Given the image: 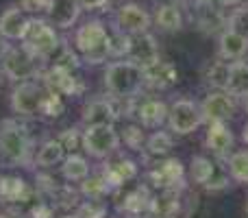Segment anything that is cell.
Instances as JSON below:
<instances>
[{
    "label": "cell",
    "instance_id": "6da1fadb",
    "mask_svg": "<svg viewBox=\"0 0 248 218\" xmlns=\"http://www.w3.org/2000/svg\"><path fill=\"white\" fill-rule=\"evenodd\" d=\"M33 137L16 120L0 124V162L7 168L29 166L33 162Z\"/></svg>",
    "mask_w": 248,
    "mask_h": 218
},
{
    "label": "cell",
    "instance_id": "7a4b0ae2",
    "mask_svg": "<svg viewBox=\"0 0 248 218\" xmlns=\"http://www.w3.org/2000/svg\"><path fill=\"white\" fill-rule=\"evenodd\" d=\"M74 48L87 64H103L111 57V33L100 20H87L74 33Z\"/></svg>",
    "mask_w": 248,
    "mask_h": 218
},
{
    "label": "cell",
    "instance_id": "3957f363",
    "mask_svg": "<svg viewBox=\"0 0 248 218\" xmlns=\"http://www.w3.org/2000/svg\"><path fill=\"white\" fill-rule=\"evenodd\" d=\"M105 87L118 101L135 99L144 87V68L131 59L111 61L105 70Z\"/></svg>",
    "mask_w": 248,
    "mask_h": 218
},
{
    "label": "cell",
    "instance_id": "277c9868",
    "mask_svg": "<svg viewBox=\"0 0 248 218\" xmlns=\"http://www.w3.org/2000/svg\"><path fill=\"white\" fill-rule=\"evenodd\" d=\"M2 74L13 83L29 81V79H42L44 74V61L35 57L29 48L22 46H11L9 52L0 61Z\"/></svg>",
    "mask_w": 248,
    "mask_h": 218
},
{
    "label": "cell",
    "instance_id": "5b68a950",
    "mask_svg": "<svg viewBox=\"0 0 248 218\" xmlns=\"http://www.w3.org/2000/svg\"><path fill=\"white\" fill-rule=\"evenodd\" d=\"M22 44H24L35 57H39L42 61H48L59 52L61 37H59V33H57L55 26L50 24V20H44V17H31L29 31H26Z\"/></svg>",
    "mask_w": 248,
    "mask_h": 218
},
{
    "label": "cell",
    "instance_id": "8992f818",
    "mask_svg": "<svg viewBox=\"0 0 248 218\" xmlns=\"http://www.w3.org/2000/svg\"><path fill=\"white\" fill-rule=\"evenodd\" d=\"M122 137L113 124H92L83 131L81 149L94 159H109L120 151Z\"/></svg>",
    "mask_w": 248,
    "mask_h": 218
},
{
    "label": "cell",
    "instance_id": "52a82bcc",
    "mask_svg": "<svg viewBox=\"0 0 248 218\" xmlns=\"http://www.w3.org/2000/svg\"><path fill=\"white\" fill-rule=\"evenodd\" d=\"M46 85L39 83L37 79H29V81L16 83V87L11 90L9 103H11V111L22 118H33L39 116V107H42V99Z\"/></svg>",
    "mask_w": 248,
    "mask_h": 218
},
{
    "label": "cell",
    "instance_id": "ba28073f",
    "mask_svg": "<svg viewBox=\"0 0 248 218\" xmlns=\"http://www.w3.org/2000/svg\"><path fill=\"white\" fill-rule=\"evenodd\" d=\"M205 122L201 105L189 99H179L168 107V127L174 135H189Z\"/></svg>",
    "mask_w": 248,
    "mask_h": 218
},
{
    "label": "cell",
    "instance_id": "9c48e42d",
    "mask_svg": "<svg viewBox=\"0 0 248 218\" xmlns=\"http://www.w3.org/2000/svg\"><path fill=\"white\" fill-rule=\"evenodd\" d=\"M189 175L196 184L205 185L207 190H222L231 184V175L229 168L220 166L218 162L205 157V155H196L189 162Z\"/></svg>",
    "mask_w": 248,
    "mask_h": 218
},
{
    "label": "cell",
    "instance_id": "30bf717a",
    "mask_svg": "<svg viewBox=\"0 0 248 218\" xmlns=\"http://www.w3.org/2000/svg\"><path fill=\"white\" fill-rule=\"evenodd\" d=\"M183 177H185V168L179 157L163 159L155 168H150V172H148V181L159 190L181 188L183 185Z\"/></svg>",
    "mask_w": 248,
    "mask_h": 218
},
{
    "label": "cell",
    "instance_id": "8fae6325",
    "mask_svg": "<svg viewBox=\"0 0 248 218\" xmlns=\"http://www.w3.org/2000/svg\"><path fill=\"white\" fill-rule=\"evenodd\" d=\"M42 79L46 81V85L50 90L59 92L61 96H78L83 92V83L78 79L77 70H68V68H61V66L52 64L42 74Z\"/></svg>",
    "mask_w": 248,
    "mask_h": 218
},
{
    "label": "cell",
    "instance_id": "7c38bea8",
    "mask_svg": "<svg viewBox=\"0 0 248 218\" xmlns=\"http://www.w3.org/2000/svg\"><path fill=\"white\" fill-rule=\"evenodd\" d=\"M201 109H202L205 122H227V120H231L233 114H235V101L224 90H216V92L207 94Z\"/></svg>",
    "mask_w": 248,
    "mask_h": 218
},
{
    "label": "cell",
    "instance_id": "4fadbf2b",
    "mask_svg": "<svg viewBox=\"0 0 248 218\" xmlns=\"http://www.w3.org/2000/svg\"><path fill=\"white\" fill-rule=\"evenodd\" d=\"M116 29L128 35H137V33H146L150 29V16L146 9H141L140 4L128 2L122 4L116 13Z\"/></svg>",
    "mask_w": 248,
    "mask_h": 218
},
{
    "label": "cell",
    "instance_id": "5bb4252c",
    "mask_svg": "<svg viewBox=\"0 0 248 218\" xmlns=\"http://www.w3.org/2000/svg\"><path fill=\"white\" fill-rule=\"evenodd\" d=\"M100 175L105 177V181L109 184L111 190H120L137 177V164L128 157H122V155L116 159L109 157L107 164L103 166V170H100Z\"/></svg>",
    "mask_w": 248,
    "mask_h": 218
},
{
    "label": "cell",
    "instance_id": "9a60e30c",
    "mask_svg": "<svg viewBox=\"0 0 248 218\" xmlns=\"http://www.w3.org/2000/svg\"><path fill=\"white\" fill-rule=\"evenodd\" d=\"M131 114L144 129H161L168 122V105L159 99H144L131 107Z\"/></svg>",
    "mask_w": 248,
    "mask_h": 218
},
{
    "label": "cell",
    "instance_id": "2e32d148",
    "mask_svg": "<svg viewBox=\"0 0 248 218\" xmlns=\"http://www.w3.org/2000/svg\"><path fill=\"white\" fill-rule=\"evenodd\" d=\"M126 59L135 61L137 66L146 68V66L155 64L159 61V44L153 35L146 31V33H137V35H131V48H128V55Z\"/></svg>",
    "mask_w": 248,
    "mask_h": 218
},
{
    "label": "cell",
    "instance_id": "e0dca14e",
    "mask_svg": "<svg viewBox=\"0 0 248 218\" xmlns=\"http://www.w3.org/2000/svg\"><path fill=\"white\" fill-rule=\"evenodd\" d=\"M31 17H26V11L17 4H11L9 9H4L0 16V35L7 37L9 42H22L29 31Z\"/></svg>",
    "mask_w": 248,
    "mask_h": 218
},
{
    "label": "cell",
    "instance_id": "ac0fdd59",
    "mask_svg": "<svg viewBox=\"0 0 248 218\" xmlns=\"http://www.w3.org/2000/svg\"><path fill=\"white\" fill-rule=\"evenodd\" d=\"M120 118V109L116 107L113 99H94L83 107L81 120L85 127L92 124H116V120Z\"/></svg>",
    "mask_w": 248,
    "mask_h": 218
},
{
    "label": "cell",
    "instance_id": "d6986e66",
    "mask_svg": "<svg viewBox=\"0 0 248 218\" xmlns=\"http://www.w3.org/2000/svg\"><path fill=\"white\" fill-rule=\"evenodd\" d=\"M33 190L22 177L17 175H4L0 177V203L2 205H20V203L31 201Z\"/></svg>",
    "mask_w": 248,
    "mask_h": 218
},
{
    "label": "cell",
    "instance_id": "ffe728a7",
    "mask_svg": "<svg viewBox=\"0 0 248 218\" xmlns=\"http://www.w3.org/2000/svg\"><path fill=\"white\" fill-rule=\"evenodd\" d=\"M179 83V70L170 61H155L144 68V85H150L155 90H168Z\"/></svg>",
    "mask_w": 248,
    "mask_h": 218
},
{
    "label": "cell",
    "instance_id": "44dd1931",
    "mask_svg": "<svg viewBox=\"0 0 248 218\" xmlns=\"http://www.w3.org/2000/svg\"><path fill=\"white\" fill-rule=\"evenodd\" d=\"M83 7L78 0H52L48 9V20L55 29H70L78 20Z\"/></svg>",
    "mask_w": 248,
    "mask_h": 218
},
{
    "label": "cell",
    "instance_id": "7402d4cb",
    "mask_svg": "<svg viewBox=\"0 0 248 218\" xmlns=\"http://www.w3.org/2000/svg\"><path fill=\"white\" fill-rule=\"evenodd\" d=\"M181 210V194L176 188H166L159 190V194H155L150 199L148 214L157 218H176Z\"/></svg>",
    "mask_w": 248,
    "mask_h": 218
},
{
    "label": "cell",
    "instance_id": "603a6c76",
    "mask_svg": "<svg viewBox=\"0 0 248 218\" xmlns=\"http://www.w3.org/2000/svg\"><path fill=\"white\" fill-rule=\"evenodd\" d=\"M220 57L227 61H237L248 52V37L233 29H224L218 39Z\"/></svg>",
    "mask_w": 248,
    "mask_h": 218
},
{
    "label": "cell",
    "instance_id": "cb8c5ba5",
    "mask_svg": "<svg viewBox=\"0 0 248 218\" xmlns=\"http://www.w3.org/2000/svg\"><path fill=\"white\" fill-rule=\"evenodd\" d=\"M224 92L233 99H248V64L242 59L229 64V77L224 83Z\"/></svg>",
    "mask_w": 248,
    "mask_h": 218
},
{
    "label": "cell",
    "instance_id": "d4e9b609",
    "mask_svg": "<svg viewBox=\"0 0 248 218\" xmlns=\"http://www.w3.org/2000/svg\"><path fill=\"white\" fill-rule=\"evenodd\" d=\"M205 144H207V149H209L211 153L224 157V155L233 149V133H231V129H229L224 122H209Z\"/></svg>",
    "mask_w": 248,
    "mask_h": 218
},
{
    "label": "cell",
    "instance_id": "484cf974",
    "mask_svg": "<svg viewBox=\"0 0 248 218\" xmlns=\"http://www.w3.org/2000/svg\"><path fill=\"white\" fill-rule=\"evenodd\" d=\"M150 199H153V194L148 192V188H146V185H135V188H131V190H126V192H124L120 210L126 212V214H131V216L148 214Z\"/></svg>",
    "mask_w": 248,
    "mask_h": 218
},
{
    "label": "cell",
    "instance_id": "4316f807",
    "mask_svg": "<svg viewBox=\"0 0 248 218\" xmlns=\"http://www.w3.org/2000/svg\"><path fill=\"white\" fill-rule=\"evenodd\" d=\"M87 175H90V162H87L83 155H78V153L65 155L63 162H61V177H63L65 181H77V184H81Z\"/></svg>",
    "mask_w": 248,
    "mask_h": 218
},
{
    "label": "cell",
    "instance_id": "83f0119b",
    "mask_svg": "<svg viewBox=\"0 0 248 218\" xmlns=\"http://www.w3.org/2000/svg\"><path fill=\"white\" fill-rule=\"evenodd\" d=\"M65 157V146L59 142V137L57 140H46L42 146H39L37 155H35L33 162L37 164L39 168H52L55 164H61Z\"/></svg>",
    "mask_w": 248,
    "mask_h": 218
},
{
    "label": "cell",
    "instance_id": "f1b7e54d",
    "mask_svg": "<svg viewBox=\"0 0 248 218\" xmlns=\"http://www.w3.org/2000/svg\"><path fill=\"white\" fill-rule=\"evenodd\" d=\"M155 22L161 31L174 33L183 26V16L181 9L176 7V2H168V4H157V13H155Z\"/></svg>",
    "mask_w": 248,
    "mask_h": 218
},
{
    "label": "cell",
    "instance_id": "f546056e",
    "mask_svg": "<svg viewBox=\"0 0 248 218\" xmlns=\"http://www.w3.org/2000/svg\"><path fill=\"white\" fill-rule=\"evenodd\" d=\"M172 146H174V140H172L170 133L157 129L155 133H150V135L146 137L144 149L150 157H166V155H170Z\"/></svg>",
    "mask_w": 248,
    "mask_h": 218
},
{
    "label": "cell",
    "instance_id": "4dcf8cb0",
    "mask_svg": "<svg viewBox=\"0 0 248 218\" xmlns=\"http://www.w3.org/2000/svg\"><path fill=\"white\" fill-rule=\"evenodd\" d=\"M78 192H81L85 199H105L109 192H111V188H109V184L105 181L103 175H87L85 179L81 181Z\"/></svg>",
    "mask_w": 248,
    "mask_h": 218
},
{
    "label": "cell",
    "instance_id": "1f68e13d",
    "mask_svg": "<svg viewBox=\"0 0 248 218\" xmlns=\"http://www.w3.org/2000/svg\"><path fill=\"white\" fill-rule=\"evenodd\" d=\"M63 109H65L63 96L46 85V92H44V99H42V107H39V116H46V118H59V116L63 114Z\"/></svg>",
    "mask_w": 248,
    "mask_h": 218
},
{
    "label": "cell",
    "instance_id": "d6a6232c",
    "mask_svg": "<svg viewBox=\"0 0 248 218\" xmlns=\"http://www.w3.org/2000/svg\"><path fill=\"white\" fill-rule=\"evenodd\" d=\"M227 168H229L231 179L248 185V151H237V153H233L227 162Z\"/></svg>",
    "mask_w": 248,
    "mask_h": 218
},
{
    "label": "cell",
    "instance_id": "836d02e7",
    "mask_svg": "<svg viewBox=\"0 0 248 218\" xmlns=\"http://www.w3.org/2000/svg\"><path fill=\"white\" fill-rule=\"evenodd\" d=\"M77 218H107V203L105 199H85L77 205Z\"/></svg>",
    "mask_w": 248,
    "mask_h": 218
},
{
    "label": "cell",
    "instance_id": "e575fe53",
    "mask_svg": "<svg viewBox=\"0 0 248 218\" xmlns=\"http://www.w3.org/2000/svg\"><path fill=\"white\" fill-rule=\"evenodd\" d=\"M120 137L124 140V144H126L128 149H133V151H141V146L146 144V133H144V127H141L140 122L128 124V127L122 131Z\"/></svg>",
    "mask_w": 248,
    "mask_h": 218
},
{
    "label": "cell",
    "instance_id": "d590c367",
    "mask_svg": "<svg viewBox=\"0 0 248 218\" xmlns=\"http://www.w3.org/2000/svg\"><path fill=\"white\" fill-rule=\"evenodd\" d=\"M229 64H231V61L220 57V61H216V64L207 70V81L214 87H218V90H224V83H227V77H229Z\"/></svg>",
    "mask_w": 248,
    "mask_h": 218
},
{
    "label": "cell",
    "instance_id": "8d00e7d4",
    "mask_svg": "<svg viewBox=\"0 0 248 218\" xmlns=\"http://www.w3.org/2000/svg\"><path fill=\"white\" fill-rule=\"evenodd\" d=\"M227 29H233V31H237V33H242V35L248 37V4L246 7L235 9V11L229 16Z\"/></svg>",
    "mask_w": 248,
    "mask_h": 218
},
{
    "label": "cell",
    "instance_id": "74e56055",
    "mask_svg": "<svg viewBox=\"0 0 248 218\" xmlns=\"http://www.w3.org/2000/svg\"><path fill=\"white\" fill-rule=\"evenodd\" d=\"M59 142L65 146V151H70V153H72L74 149H81L83 131H78V129H65V131L59 135Z\"/></svg>",
    "mask_w": 248,
    "mask_h": 218
},
{
    "label": "cell",
    "instance_id": "f35d334b",
    "mask_svg": "<svg viewBox=\"0 0 248 218\" xmlns=\"http://www.w3.org/2000/svg\"><path fill=\"white\" fill-rule=\"evenodd\" d=\"M52 0H20V7L24 9L26 13H33V16H39V13H48Z\"/></svg>",
    "mask_w": 248,
    "mask_h": 218
},
{
    "label": "cell",
    "instance_id": "ab89813d",
    "mask_svg": "<svg viewBox=\"0 0 248 218\" xmlns=\"http://www.w3.org/2000/svg\"><path fill=\"white\" fill-rule=\"evenodd\" d=\"M29 216H31V218H52V216H55V210H52V205H50V203H46V201H39L37 205H33V207H31Z\"/></svg>",
    "mask_w": 248,
    "mask_h": 218
},
{
    "label": "cell",
    "instance_id": "60d3db41",
    "mask_svg": "<svg viewBox=\"0 0 248 218\" xmlns=\"http://www.w3.org/2000/svg\"><path fill=\"white\" fill-rule=\"evenodd\" d=\"M78 2H81V7L85 11H96V9H103L109 0H78Z\"/></svg>",
    "mask_w": 248,
    "mask_h": 218
},
{
    "label": "cell",
    "instance_id": "b9f144b4",
    "mask_svg": "<svg viewBox=\"0 0 248 218\" xmlns=\"http://www.w3.org/2000/svg\"><path fill=\"white\" fill-rule=\"evenodd\" d=\"M9 48H11V44H9V39L0 35V61H2V57L9 52Z\"/></svg>",
    "mask_w": 248,
    "mask_h": 218
},
{
    "label": "cell",
    "instance_id": "7bdbcfd3",
    "mask_svg": "<svg viewBox=\"0 0 248 218\" xmlns=\"http://www.w3.org/2000/svg\"><path fill=\"white\" fill-rule=\"evenodd\" d=\"M218 7H235V4H240L242 0H214Z\"/></svg>",
    "mask_w": 248,
    "mask_h": 218
},
{
    "label": "cell",
    "instance_id": "ee69618b",
    "mask_svg": "<svg viewBox=\"0 0 248 218\" xmlns=\"http://www.w3.org/2000/svg\"><path fill=\"white\" fill-rule=\"evenodd\" d=\"M0 218H22V214H17V212H13V210H2Z\"/></svg>",
    "mask_w": 248,
    "mask_h": 218
},
{
    "label": "cell",
    "instance_id": "f6af8a7d",
    "mask_svg": "<svg viewBox=\"0 0 248 218\" xmlns=\"http://www.w3.org/2000/svg\"><path fill=\"white\" fill-rule=\"evenodd\" d=\"M242 140H244L246 144H248V122L244 124V129H242Z\"/></svg>",
    "mask_w": 248,
    "mask_h": 218
},
{
    "label": "cell",
    "instance_id": "bcb514c9",
    "mask_svg": "<svg viewBox=\"0 0 248 218\" xmlns=\"http://www.w3.org/2000/svg\"><path fill=\"white\" fill-rule=\"evenodd\" d=\"M168 2H176V0H157V4H168Z\"/></svg>",
    "mask_w": 248,
    "mask_h": 218
},
{
    "label": "cell",
    "instance_id": "7dc6e473",
    "mask_svg": "<svg viewBox=\"0 0 248 218\" xmlns=\"http://www.w3.org/2000/svg\"><path fill=\"white\" fill-rule=\"evenodd\" d=\"M246 116H248V99H246Z\"/></svg>",
    "mask_w": 248,
    "mask_h": 218
},
{
    "label": "cell",
    "instance_id": "c3c4849f",
    "mask_svg": "<svg viewBox=\"0 0 248 218\" xmlns=\"http://www.w3.org/2000/svg\"><path fill=\"white\" fill-rule=\"evenodd\" d=\"M63 218H77V216H74V214H72V216H63Z\"/></svg>",
    "mask_w": 248,
    "mask_h": 218
},
{
    "label": "cell",
    "instance_id": "681fc988",
    "mask_svg": "<svg viewBox=\"0 0 248 218\" xmlns=\"http://www.w3.org/2000/svg\"><path fill=\"white\" fill-rule=\"evenodd\" d=\"M246 216H248V203H246Z\"/></svg>",
    "mask_w": 248,
    "mask_h": 218
},
{
    "label": "cell",
    "instance_id": "f907efd6",
    "mask_svg": "<svg viewBox=\"0 0 248 218\" xmlns=\"http://www.w3.org/2000/svg\"><path fill=\"white\" fill-rule=\"evenodd\" d=\"M150 218H157V216H150Z\"/></svg>",
    "mask_w": 248,
    "mask_h": 218
},
{
    "label": "cell",
    "instance_id": "816d5d0a",
    "mask_svg": "<svg viewBox=\"0 0 248 218\" xmlns=\"http://www.w3.org/2000/svg\"><path fill=\"white\" fill-rule=\"evenodd\" d=\"M0 214H2V210H0Z\"/></svg>",
    "mask_w": 248,
    "mask_h": 218
}]
</instances>
